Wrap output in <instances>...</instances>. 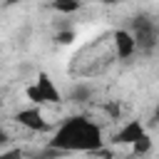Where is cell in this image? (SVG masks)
<instances>
[{
	"mask_svg": "<svg viewBox=\"0 0 159 159\" xmlns=\"http://www.w3.org/2000/svg\"><path fill=\"white\" fill-rule=\"evenodd\" d=\"M47 147H52L62 154H75V152L77 154H94V152H102L104 134L94 119H89L84 114H72L52 129Z\"/></svg>",
	"mask_w": 159,
	"mask_h": 159,
	"instance_id": "obj_1",
	"label": "cell"
},
{
	"mask_svg": "<svg viewBox=\"0 0 159 159\" xmlns=\"http://www.w3.org/2000/svg\"><path fill=\"white\" fill-rule=\"evenodd\" d=\"M27 99L35 104V107H45V104H60L62 102V94L55 84V80L47 75V72H37L35 82L25 89Z\"/></svg>",
	"mask_w": 159,
	"mask_h": 159,
	"instance_id": "obj_2",
	"label": "cell"
},
{
	"mask_svg": "<svg viewBox=\"0 0 159 159\" xmlns=\"http://www.w3.org/2000/svg\"><path fill=\"white\" fill-rule=\"evenodd\" d=\"M129 30H132V35L137 37V47H139V52L149 55V52L157 47V42H159V25H157L152 17H147V15H137V17L132 20Z\"/></svg>",
	"mask_w": 159,
	"mask_h": 159,
	"instance_id": "obj_3",
	"label": "cell"
},
{
	"mask_svg": "<svg viewBox=\"0 0 159 159\" xmlns=\"http://www.w3.org/2000/svg\"><path fill=\"white\" fill-rule=\"evenodd\" d=\"M15 122L22 127V129H27V132H35V134H45V132H50L52 134V124L45 119V114H42V107H25V109H17L15 112Z\"/></svg>",
	"mask_w": 159,
	"mask_h": 159,
	"instance_id": "obj_4",
	"label": "cell"
},
{
	"mask_svg": "<svg viewBox=\"0 0 159 159\" xmlns=\"http://www.w3.org/2000/svg\"><path fill=\"white\" fill-rule=\"evenodd\" d=\"M149 132H147V127H144V122L142 119H129V122H124L117 132H114V137H112V142L114 144H119V147H134L142 137H147Z\"/></svg>",
	"mask_w": 159,
	"mask_h": 159,
	"instance_id": "obj_5",
	"label": "cell"
},
{
	"mask_svg": "<svg viewBox=\"0 0 159 159\" xmlns=\"http://www.w3.org/2000/svg\"><path fill=\"white\" fill-rule=\"evenodd\" d=\"M112 47H114L117 60H129V57H134V55L139 52V47H137V37L132 35L129 27H119V30L112 32Z\"/></svg>",
	"mask_w": 159,
	"mask_h": 159,
	"instance_id": "obj_6",
	"label": "cell"
},
{
	"mask_svg": "<svg viewBox=\"0 0 159 159\" xmlns=\"http://www.w3.org/2000/svg\"><path fill=\"white\" fill-rule=\"evenodd\" d=\"M84 2H87V0H52L50 7H52L55 12H60V15H75Z\"/></svg>",
	"mask_w": 159,
	"mask_h": 159,
	"instance_id": "obj_7",
	"label": "cell"
},
{
	"mask_svg": "<svg viewBox=\"0 0 159 159\" xmlns=\"http://www.w3.org/2000/svg\"><path fill=\"white\" fill-rule=\"evenodd\" d=\"M152 147H154V142H152V137L147 134V137H142V139L132 147V157H147V154L152 152Z\"/></svg>",
	"mask_w": 159,
	"mask_h": 159,
	"instance_id": "obj_8",
	"label": "cell"
},
{
	"mask_svg": "<svg viewBox=\"0 0 159 159\" xmlns=\"http://www.w3.org/2000/svg\"><path fill=\"white\" fill-rule=\"evenodd\" d=\"M0 159H25V154H22L20 147H15V149H2V152H0Z\"/></svg>",
	"mask_w": 159,
	"mask_h": 159,
	"instance_id": "obj_9",
	"label": "cell"
},
{
	"mask_svg": "<svg viewBox=\"0 0 159 159\" xmlns=\"http://www.w3.org/2000/svg\"><path fill=\"white\" fill-rule=\"evenodd\" d=\"M72 40H75V32H72V30H60V32H57V42H60V45H70Z\"/></svg>",
	"mask_w": 159,
	"mask_h": 159,
	"instance_id": "obj_10",
	"label": "cell"
},
{
	"mask_svg": "<svg viewBox=\"0 0 159 159\" xmlns=\"http://www.w3.org/2000/svg\"><path fill=\"white\" fill-rule=\"evenodd\" d=\"M152 122H154V124H159V99H157V104H154V112H152Z\"/></svg>",
	"mask_w": 159,
	"mask_h": 159,
	"instance_id": "obj_11",
	"label": "cell"
},
{
	"mask_svg": "<svg viewBox=\"0 0 159 159\" xmlns=\"http://www.w3.org/2000/svg\"><path fill=\"white\" fill-rule=\"evenodd\" d=\"M22 0H5V7H12V5H20Z\"/></svg>",
	"mask_w": 159,
	"mask_h": 159,
	"instance_id": "obj_12",
	"label": "cell"
},
{
	"mask_svg": "<svg viewBox=\"0 0 159 159\" xmlns=\"http://www.w3.org/2000/svg\"><path fill=\"white\" fill-rule=\"evenodd\" d=\"M104 5H114V2H119V0H102Z\"/></svg>",
	"mask_w": 159,
	"mask_h": 159,
	"instance_id": "obj_13",
	"label": "cell"
},
{
	"mask_svg": "<svg viewBox=\"0 0 159 159\" xmlns=\"http://www.w3.org/2000/svg\"><path fill=\"white\" fill-rule=\"evenodd\" d=\"M99 2H102V0H99Z\"/></svg>",
	"mask_w": 159,
	"mask_h": 159,
	"instance_id": "obj_14",
	"label": "cell"
}]
</instances>
